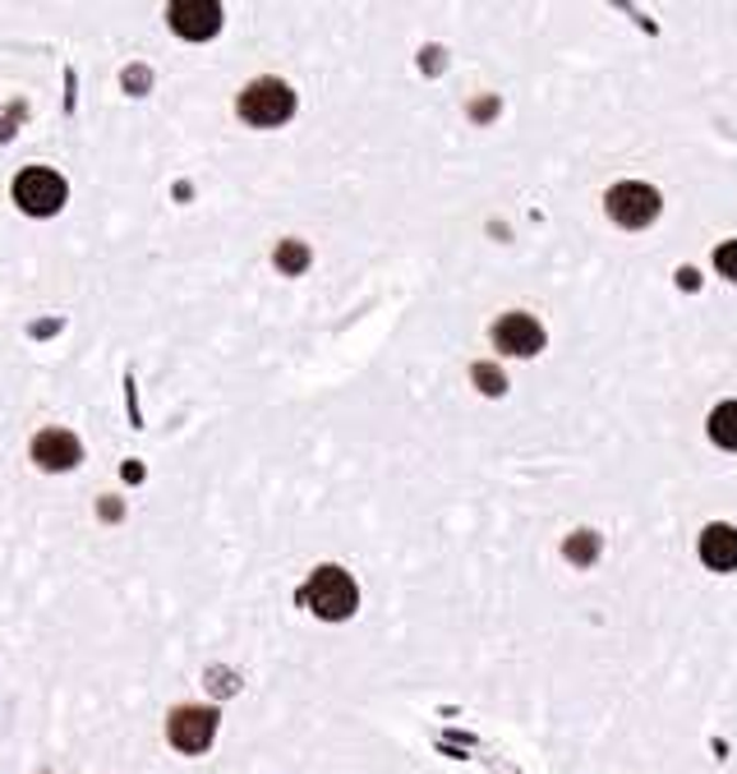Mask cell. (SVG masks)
<instances>
[{"mask_svg": "<svg viewBox=\"0 0 737 774\" xmlns=\"http://www.w3.org/2000/svg\"><path fill=\"white\" fill-rule=\"evenodd\" d=\"M235 111H240L244 125H254V129H277V125H286L290 116H296V88L281 83V79H273V74L254 79V83H244Z\"/></svg>", "mask_w": 737, "mask_h": 774, "instance_id": "obj_1", "label": "cell"}, {"mask_svg": "<svg viewBox=\"0 0 737 774\" xmlns=\"http://www.w3.org/2000/svg\"><path fill=\"white\" fill-rule=\"evenodd\" d=\"M300 600L314 609L323 623H346V617L360 609V590H355L350 571H342V567H319L314 577H309V586L300 590Z\"/></svg>", "mask_w": 737, "mask_h": 774, "instance_id": "obj_2", "label": "cell"}, {"mask_svg": "<svg viewBox=\"0 0 737 774\" xmlns=\"http://www.w3.org/2000/svg\"><path fill=\"white\" fill-rule=\"evenodd\" d=\"M14 204L19 212H28V217H56L65 208V198H70V185L60 181V175L51 166H24L14 175Z\"/></svg>", "mask_w": 737, "mask_h": 774, "instance_id": "obj_3", "label": "cell"}, {"mask_svg": "<svg viewBox=\"0 0 737 774\" xmlns=\"http://www.w3.org/2000/svg\"><path fill=\"white\" fill-rule=\"evenodd\" d=\"M166 738L175 751L198 756V751H208L217 738V711H208V705H181V711H171V719H166Z\"/></svg>", "mask_w": 737, "mask_h": 774, "instance_id": "obj_4", "label": "cell"}, {"mask_svg": "<svg viewBox=\"0 0 737 774\" xmlns=\"http://www.w3.org/2000/svg\"><path fill=\"white\" fill-rule=\"evenodd\" d=\"M609 217L618 221V227H627V231H641V227H650V221L659 217V189L650 185H641V181H622L609 189Z\"/></svg>", "mask_w": 737, "mask_h": 774, "instance_id": "obj_5", "label": "cell"}, {"mask_svg": "<svg viewBox=\"0 0 737 774\" xmlns=\"http://www.w3.org/2000/svg\"><path fill=\"white\" fill-rule=\"evenodd\" d=\"M171 33L185 37V42H212L227 24V14H221V0H171Z\"/></svg>", "mask_w": 737, "mask_h": 774, "instance_id": "obj_6", "label": "cell"}, {"mask_svg": "<svg viewBox=\"0 0 737 774\" xmlns=\"http://www.w3.org/2000/svg\"><path fill=\"white\" fill-rule=\"evenodd\" d=\"M494 346L503 350V356H517V360L540 356V350H544V327L534 323L530 314H503L494 323Z\"/></svg>", "mask_w": 737, "mask_h": 774, "instance_id": "obj_7", "label": "cell"}, {"mask_svg": "<svg viewBox=\"0 0 737 774\" xmlns=\"http://www.w3.org/2000/svg\"><path fill=\"white\" fill-rule=\"evenodd\" d=\"M33 461L42 471H51V475H60V471H74L79 461H83V442L70 434V429H42L37 438H33Z\"/></svg>", "mask_w": 737, "mask_h": 774, "instance_id": "obj_8", "label": "cell"}, {"mask_svg": "<svg viewBox=\"0 0 737 774\" xmlns=\"http://www.w3.org/2000/svg\"><path fill=\"white\" fill-rule=\"evenodd\" d=\"M701 563L710 571H733L737 567V530L733 525H705L701 535Z\"/></svg>", "mask_w": 737, "mask_h": 774, "instance_id": "obj_9", "label": "cell"}, {"mask_svg": "<svg viewBox=\"0 0 737 774\" xmlns=\"http://www.w3.org/2000/svg\"><path fill=\"white\" fill-rule=\"evenodd\" d=\"M710 438L719 442V448L737 452V402H724L710 411Z\"/></svg>", "mask_w": 737, "mask_h": 774, "instance_id": "obj_10", "label": "cell"}, {"mask_svg": "<svg viewBox=\"0 0 737 774\" xmlns=\"http://www.w3.org/2000/svg\"><path fill=\"white\" fill-rule=\"evenodd\" d=\"M273 263H277L281 277H300V273L309 268V245H304V240H281L277 254H273Z\"/></svg>", "mask_w": 737, "mask_h": 774, "instance_id": "obj_11", "label": "cell"}, {"mask_svg": "<svg viewBox=\"0 0 737 774\" xmlns=\"http://www.w3.org/2000/svg\"><path fill=\"white\" fill-rule=\"evenodd\" d=\"M563 553H567L576 567H590L599 558V535H595V530H576V535L563 544Z\"/></svg>", "mask_w": 737, "mask_h": 774, "instance_id": "obj_12", "label": "cell"}, {"mask_svg": "<svg viewBox=\"0 0 737 774\" xmlns=\"http://www.w3.org/2000/svg\"><path fill=\"white\" fill-rule=\"evenodd\" d=\"M471 379H475V388H480L484 396H503V392H507L503 369H494V365H475V369H471Z\"/></svg>", "mask_w": 737, "mask_h": 774, "instance_id": "obj_13", "label": "cell"}, {"mask_svg": "<svg viewBox=\"0 0 737 774\" xmlns=\"http://www.w3.org/2000/svg\"><path fill=\"white\" fill-rule=\"evenodd\" d=\"M714 268H719V277L737 281V240H728V245L714 250Z\"/></svg>", "mask_w": 737, "mask_h": 774, "instance_id": "obj_14", "label": "cell"}, {"mask_svg": "<svg viewBox=\"0 0 737 774\" xmlns=\"http://www.w3.org/2000/svg\"><path fill=\"white\" fill-rule=\"evenodd\" d=\"M125 88H129V93H143V88H148V70H143V65H134V70L125 74Z\"/></svg>", "mask_w": 737, "mask_h": 774, "instance_id": "obj_15", "label": "cell"}]
</instances>
